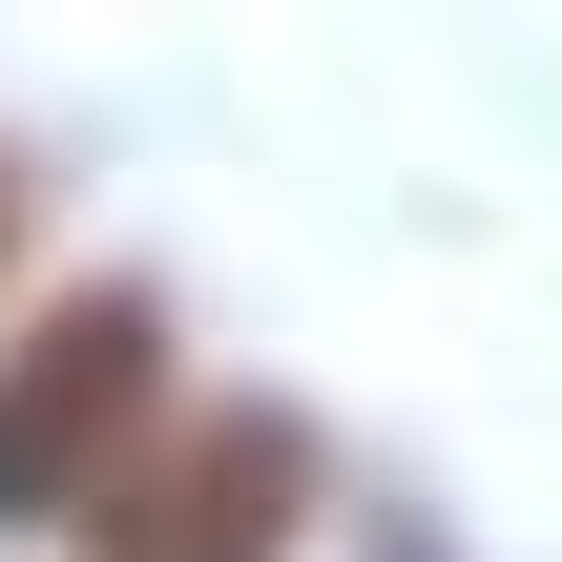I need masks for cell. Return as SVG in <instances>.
<instances>
[{"mask_svg":"<svg viewBox=\"0 0 562 562\" xmlns=\"http://www.w3.org/2000/svg\"><path fill=\"white\" fill-rule=\"evenodd\" d=\"M146 396H167V313H146V292H63V313L0 355V521H83V501L125 480Z\"/></svg>","mask_w":562,"mask_h":562,"instance_id":"1","label":"cell"},{"mask_svg":"<svg viewBox=\"0 0 562 562\" xmlns=\"http://www.w3.org/2000/svg\"><path fill=\"white\" fill-rule=\"evenodd\" d=\"M292 501H313L292 417H188L83 501V562H292Z\"/></svg>","mask_w":562,"mask_h":562,"instance_id":"2","label":"cell"},{"mask_svg":"<svg viewBox=\"0 0 562 562\" xmlns=\"http://www.w3.org/2000/svg\"><path fill=\"white\" fill-rule=\"evenodd\" d=\"M0 250H21V188H0Z\"/></svg>","mask_w":562,"mask_h":562,"instance_id":"3","label":"cell"}]
</instances>
